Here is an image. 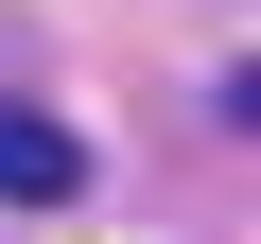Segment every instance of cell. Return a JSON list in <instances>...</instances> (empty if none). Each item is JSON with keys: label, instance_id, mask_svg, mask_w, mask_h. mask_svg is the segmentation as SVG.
Instances as JSON below:
<instances>
[{"label": "cell", "instance_id": "obj_1", "mask_svg": "<svg viewBox=\"0 0 261 244\" xmlns=\"http://www.w3.org/2000/svg\"><path fill=\"white\" fill-rule=\"evenodd\" d=\"M0 192H18V209H53V192H87V140H70L53 105H0Z\"/></svg>", "mask_w": 261, "mask_h": 244}]
</instances>
